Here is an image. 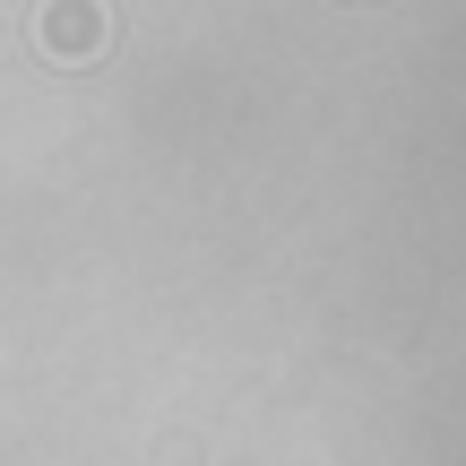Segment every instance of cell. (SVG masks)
I'll return each instance as SVG.
<instances>
[{
  "instance_id": "6da1fadb",
  "label": "cell",
  "mask_w": 466,
  "mask_h": 466,
  "mask_svg": "<svg viewBox=\"0 0 466 466\" xmlns=\"http://www.w3.org/2000/svg\"><path fill=\"white\" fill-rule=\"evenodd\" d=\"M26 35L52 52V61H104V44H113V9H104V0H35Z\"/></svg>"
}]
</instances>
